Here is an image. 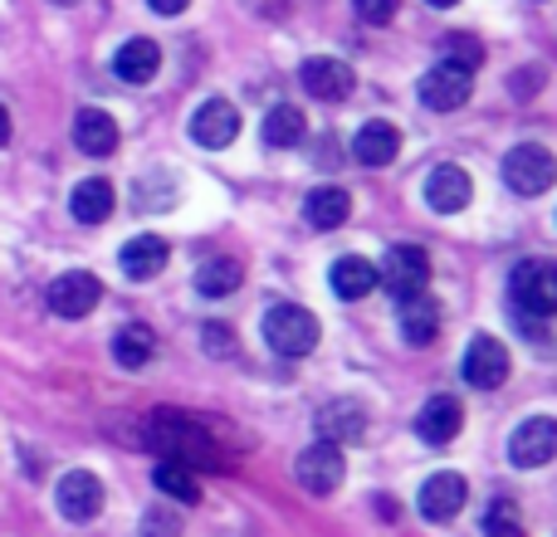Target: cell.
<instances>
[{"mask_svg": "<svg viewBox=\"0 0 557 537\" xmlns=\"http://www.w3.org/2000/svg\"><path fill=\"white\" fill-rule=\"evenodd\" d=\"M421 103L431 108V113H455V108H465L470 103V93H474V74H465V68H455V64H435V68H425L421 74Z\"/></svg>", "mask_w": 557, "mask_h": 537, "instance_id": "7", "label": "cell"}, {"mask_svg": "<svg viewBox=\"0 0 557 537\" xmlns=\"http://www.w3.org/2000/svg\"><path fill=\"white\" fill-rule=\"evenodd\" d=\"M441 54H445V64L465 68V74H474V68L484 64L480 39H470V35H450V39H441Z\"/></svg>", "mask_w": 557, "mask_h": 537, "instance_id": "31", "label": "cell"}, {"mask_svg": "<svg viewBox=\"0 0 557 537\" xmlns=\"http://www.w3.org/2000/svg\"><path fill=\"white\" fill-rule=\"evenodd\" d=\"M152 479H157V489H162L166 499H176V503H201V484H196V474L186 470V464L162 460Z\"/></svg>", "mask_w": 557, "mask_h": 537, "instance_id": "29", "label": "cell"}, {"mask_svg": "<svg viewBox=\"0 0 557 537\" xmlns=\"http://www.w3.org/2000/svg\"><path fill=\"white\" fill-rule=\"evenodd\" d=\"M484 537H529L523 533V519L513 509V499H494L490 513H484Z\"/></svg>", "mask_w": 557, "mask_h": 537, "instance_id": "30", "label": "cell"}, {"mask_svg": "<svg viewBox=\"0 0 557 537\" xmlns=\"http://www.w3.org/2000/svg\"><path fill=\"white\" fill-rule=\"evenodd\" d=\"M376 284H382V278H376L372 260H357V254H343V260L333 264V294L343 298V303H357V298H367Z\"/></svg>", "mask_w": 557, "mask_h": 537, "instance_id": "25", "label": "cell"}, {"mask_svg": "<svg viewBox=\"0 0 557 537\" xmlns=\"http://www.w3.org/2000/svg\"><path fill=\"white\" fill-rule=\"evenodd\" d=\"M294 479H298V489H304V494H313V499H327V494H333L337 484L347 479L343 450H337V445H327V440L308 445V450L294 460Z\"/></svg>", "mask_w": 557, "mask_h": 537, "instance_id": "5", "label": "cell"}, {"mask_svg": "<svg viewBox=\"0 0 557 537\" xmlns=\"http://www.w3.org/2000/svg\"><path fill=\"white\" fill-rule=\"evenodd\" d=\"M152 352H157V337H152V327H143V323H127V327H117V337H113V357H117V366H127V372H137V366H147V362H152Z\"/></svg>", "mask_w": 557, "mask_h": 537, "instance_id": "26", "label": "cell"}, {"mask_svg": "<svg viewBox=\"0 0 557 537\" xmlns=\"http://www.w3.org/2000/svg\"><path fill=\"white\" fill-rule=\"evenodd\" d=\"M298 78H304V88L313 98H323V103H343V98L352 93V68H347L343 59H327V54L304 59Z\"/></svg>", "mask_w": 557, "mask_h": 537, "instance_id": "14", "label": "cell"}, {"mask_svg": "<svg viewBox=\"0 0 557 537\" xmlns=\"http://www.w3.org/2000/svg\"><path fill=\"white\" fill-rule=\"evenodd\" d=\"M235 137H240V113H235V103H225V98H211V103H201L191 113V142L221 152Z\"/></svg>", "mask_w": 557, "mask_h": 537, "instance_id": "10", "label": "cell"}, {"mask_svg": "<svg viewBox=\"0 0 557 537\" xmlns=\"http://www.w3.org/2000/svg\"><path fill=\"white\" fill-rule=\"evenodd\" d=\"M64 5H69V0H64Z\"/></svg>", "mask_w": 557, "mask_h": 537, "instance_id": "39", "label": "cell"}, {"mask_svg": "<svg viewBox=\"0 0 557 537\" xmlns=\"http://www.w3.org/2000/svg\"><path fill=\"white\" fill-rule=\"evenodd\" d=\"M308 133V117L298 113L294 103H274L270 113H264V142L270 147H298Z\"/></svg>", "mask_w": 557, "mask_h": 537, "instance_id": "27", "label": "cell"}, {"mask_svg": "<svg viewBox=\"0 0 557 537\" xmlns=\"http://www.w3.org/2000/svg\"><path fill=\"white\" fill-rule=\"evenodd\" d=\"M318 317L298 303H274L264 313V342L274 347L278 357H308L318 347Z\"/></svg>", "mask_w": 557, "mask_h": 537, "instance_id": "2", "label": "cell"}, {"mask_svg": "<svg viewBox=\"0 0 557 537\" xmlns=\"http://www.w3.org/2000/svg\"><path fill=\"white\" fill-rule=\"evenodd\" d=\"M74 142H78V152H88V157L117 152V123L103 113V108H78V117H74Z\"/></svg>", "mask_w": 557, "mask_h": 537, "instance_id": "21", "label": "cell"}, {"mask_svg": "<svg viewBox=\"0 0 557 537\" xmlns=\"http://www.w3.org/2000/svg\"><path fill=\"white\" fill-rule=\"evenodd\" d=\"M465 494H470L465 474H450V470H445V474H431V479L421 484V499H416V503H421V513H425L431 523H450L455 513L465 509Z\"/></svg>", "mask_w": 557, "mask_h": 537, "instance_id": "15", "label": "cell"}, {"mask_svg": "<svg viewBox=\"0 0 557 537\" xmlns=\"http://www.w3.org/2000/svg\"><path fill=\"white\" fill-rule=\"evenodd\" d=\"M113 182H103V176H88V182L74 186V196H69V211H74V221L84 225H103L108 215H113Z\"/></svg>", "mask_w": 557, "mask_h": 537, "instance_id": "24", "label": "cell"}, {"mask_svg": "<svg viewBox=\"0 0 557 537\" xmlns=\"http://www.w3.org/2000/svg\"><path fill=\"white\" fill-rule=\"evenodd\" d=\"M245 284V264L240 260H206L196 268V288H201L206 298H225L235 294V288Z\"/></svg>", "mask_w": 557, "mask_h": 537, "instance_id": "28", "label": "cell"}, {"mask_svg": "<svg viewBox=\"0 0 557 537\" xmlns=\"http://www.w3.org/2000/svg\"><path fill=\"white\" fill-rule=\"evenodd\" d=\"M425 5H435V10H450V5H460V0H425Z\"/></svg>", "mask_w": 557, "mask_h": 537, "instance_id": "38", "label": "cell"}, {"mask_svg": "<svg viewBox=\"0 0 557 537\" xmlns=\"http://www.w3.org/2000/svg\"><path fill=\"white\" fill-rule=\"evenodd\" d=\"M509 298L519 303V313L553 317L557 313V264L553 260H523L509 274Z\"/></svg>", "mask_w": 557, "mask_h": 537, "instance_id": "3", "label": "cell"}, {"mask_svg": "<svg viewBox=\"0 0 557 537\" xmlns=\"http://www.w3.org/2000/svg\"><path fill=\"white\" fill-rule=\"evenodd\" d=\"M557 454V421L553 415H529L519 430L509 435V460L519 470H543Z\"/></svg>", "mask_w": 557, "mask_h": 537, "instance_id": "8", "label": "cell"}, {"mask_svg": "<svg viewBox=\"0 0 557 537\" xmlns=\"http://www.w3.org/2000/svg\"><path fill=\"white\" fill-rule=\"evenodd\" d=\"M147 5H152L157 15H182V10L191 5V0H147Z\"/></svg>", "mask_w": 557, "mask_h": 537, "instance_id": "35", "label": "cell"}, {"mask_svg": "<svg viewBox=\"0 0 557 537\" xmlns=\"http://www.w3.org/2000/svg\"><path fill=\"white\" fill-rule=\"evenodd\" d=\"M318 435L343 450V445H352L367 435V411L357 401H327L323 411H318Z\"/></svg>", "mask_w": 557, "mask_h": 537, "instance_id": "18", "label": "cell"}, {"mask_svg": "<svg viewBox=\"0 0 557 537\" xmlns=\"http://www.w3.org/2000/svg\"><path fill=\"white\" fill-rule=\"evenodd\" d=\"M143 440L152 445L157 454H166L172 464H186V470H215L221 464V450H215L211 430H206L196 415H182V411H157L147 421Z\"/></svg>", "mask_w": 557, "mask_h": 537, "instance_id": "1", "label": "cell"}, {"mask_svg": "<svg viewBox=\"0 0 557 537\" xmlns=\"http://www.w3.org/2000/svg\"><path fill=\"white\" fill-rule=\"evenodd\" d=\"M98 298H103V284L88 268H69V274H59L49 284V308L59 317H88L98 308Z\"/></svg>", "mask_w": 557, "mask_h": 537, "instance_id": "9", "label": "cell"}, {"mask_svg": "<svg viewBox=\"0 0 557 537\" xmlns=\"http://www.w3.org/2000/svg\"><path fill=\"white\" fill-rule=\"evenodd\" d=\"M157 68H162V49H157V39H147V35L127 39V45L113 54V74L123 78V84H152Z\"/></svg>", "mask_w": 557, "mask_h": 537, "instance_id": "19", "label": "cell"}, {"mask_svg": "<svg viewBox=\"0 0 557 537\" xmlns=\"http://www.w3.org/2000/svg\"><path fill=\"white\" fill-rule=\"evenodd\" d=\"M465 382L494 391V386L509 382V352H504L499 337H474L470 352H465Z\"/></svg>", "mask_w": 557, "mask_h": 537, "instance_id": "13", "label": "cell"}, {"mask_svg": "<svg viewBox=\"0 0 557 537\" xmlns=\"http://www.w3.org/2000/svg\"><path fill=\"white\" fill-rule=\"evenodd\" d=\"M304 215L313 230H337V225H347V215H352V196H347L343 186H313L304 201Z\"/></svg>", "mask_w": 557, "mask_h": 537, "instance_id": "23", "label": "cell"}, {"mask_svg": "<svg viewBox=\"0 0 557 537\" xmlns=\"http://www.w3.org/2000/svg\"><path fill=\"white\" fill-rule=\"evenodd\" d=\"M143 528H147V537H182V528H176V523L166 519L162 509H152V513H147V519H143Z\"/></svg>", "mask_w": 557, "mask_h": 537, "instance_id": "34", "label": "cell"}, {"mask_svg": "<svg viewBox=\"0 0 557 537\" xmlns=\"http://www.w3.org/2000/svg\"><path fill=\"white\" fill-rule=\"evenodd\" d=\"M166 260H172V250H166L162 235H137V240H127L123 254H117L123 274L137 278V284H143V278H157V274H162Z\"/></svg>", "mask_w": 557, "mask_h": 537, "instance_id": "20", "label": "cell"}, {"mask_svg": "<svg viewBox=\"0 0 557 537\" xmlns=\"http://www.w3.org/2000/svg\"><path fill=\"white\" fill-rule=\"evenodd\" d=\"M460 425H465V405L455 396H431L421 405V415H416V435L425 445H450L460 435Z\"/></svg>", "mask_w": 557, "mask_h": 537, "instance_id": "16", "label": "cell"}, {"mask_svg": "<svg viewBox=\"0 0 557 537\" xmlns=\"http://www.w3.org/2000/svg\"><path fill=\"white\" fill-rule=\"evenodd\" d=\"M396 152H401V133H396L392 123H382V117H372V123L357 127L352 137V157L362 166H392Z\"/></svg>", "mask_w": 557, "mask_h": 537, "instance_id": "17", "label": "cell"}, {"mask_svg": "<svg viewBox=\"0 0 557 537\" xmlns=\"http://www.w3.org/2000/svg\"><path fill=\"white\" fill-rule=\"evenodd\" d=\"M352 10L367 20V25H386L396 15V0H352Z\"/></svg>", "mask_w": 557, "mask_h": 537, "instance_id": "32", "label": "cell"}, {"mask_svg": "<svg viewBox=\"0 0 557 537\" xmlns=\"http://www.w3.org/2000/svg\"><path fill=\"white\" fill-rule=\"evenodd\" d=\"M401 337L411 347H431L441 337V303L431 294H416L401 303Z\"/></svg>", "mask_w": 557, "mask_h": 537, "instance_id": "22", "label": "cell"}, {"mask_svg": "<svg viewBox=\"0 0 557 537\" xmlns=\"http://www.w3.org/2000/svg\"><path fill=\"white\" fill-rule=\"evenodd\" d=\"M504 182L513 196H543L557 182V157L539 142H523L504 157Z\"/></svg>", "mask_w": 557, "mask_h": 537, "instance_id": "4", "label": "cell"}, {"mask_svg": "<svg viewBox=\"0 0 557 537\" xmlns=\"http://www.w3.org/2000/svg\"><path fill=\"white\" fill-rule=\"evenodd\" d=\"M5 142H10V113L0 108V147H5Z\"/></svg>", "mask_w": 557, "mask_h": 537, "instance_id": "37", "label": "cell"}, {"mask_svg": "<svg viewBox=\"0 0 557 537\" xmlns=\"http://www.w3.org/2000/svg\"><path fill=\"white\" fill-rule=\"evenodd\" d=\"M543 84V74H513V93H523V88H529V93H533V88H539Z\"/></svg>", "mask_w": 557, "mask_h": 537, "instance_id": "36", "label": "cell"}, {"mask_svg": "<svg viewBox=\"0 0 557 537\" xmlns=\"http://www.w3.org/2000/svg\"><path fill=\"white\" fill-rule=\"evenodd\" d=\"M59 513H64L69 523H88L98 519V509H103V484H98V474L88 470H69L64 479H59Z\"/></svg>", "mask_w": 557, "mask_h": 537, "instance_id": "11", "label": "cell"}, {"mask_svg": "<svg viewBox=\"0 0 557 537\" xmlns=\"http://www.w3.org/2000/svg\"><path fill=\"white\" fill-rule=\"evenodd\" d=\"M376 278L386 284V294H392L396 303H406V298L425 294V284H431V254H425L421 245H396Z\"/></svg>", "mask_w": 557, "mask_h": 537, "instance_id": "6", "label": "cell"}, {"mask_svg": "<svg viewBox=\"0 0 557 537\" xmlns=\"http://www.w3.org/2000/svg\"><path fill=\"white\" fill-rule=\"evenodd\" d=\"M425 201H431V211H441V215L465 211V205L474 201L470 172H465V166H455V162H441L431 176H425Z\"/></svg>", "mask_w": 557, "mask_h": 537, "instance_id": "12", "label": "cell"}, {"mask_svg": "<svg viewBox=\"0 0 557 537\" xmlns=\"http://www.w3.org/2000/svg\"><path fill=\"white\" fill-rule=\"evenodd\" d=\"M201 337H206V352H211V357H231V352H235V333H231L225 323H221V327L211 323Z\"/></svg>", "mask_w": 557, "mask_h": 537, "instance_id": "33", "label": "cell"}]
</instances>
